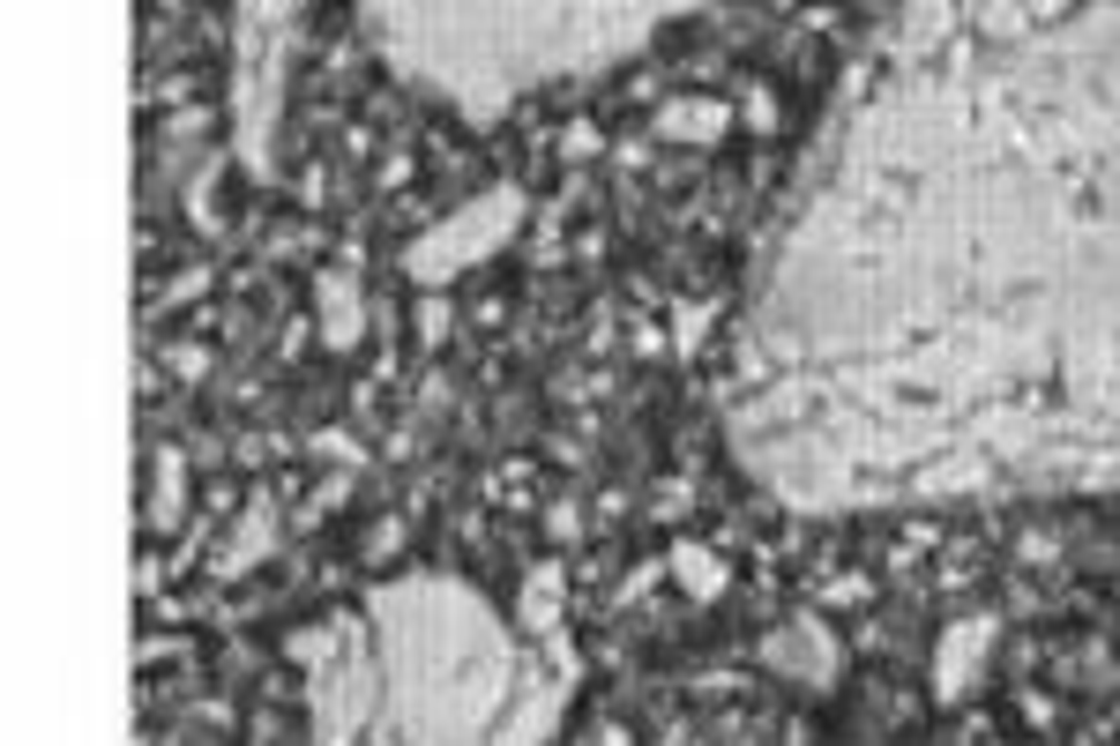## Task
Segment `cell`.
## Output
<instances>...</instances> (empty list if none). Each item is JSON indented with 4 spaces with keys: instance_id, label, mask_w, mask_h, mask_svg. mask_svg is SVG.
I'll return each instance as SVG.
<instances>
[{
    "instance_id": "cell-1",
    "label": "cell",
    "mask_w": 1120,
    "mask_h": 746,
    "mask_svg": "<svg viewBox=\"0 0 1120 746\" xmlns=\"http://www.w3.org/2000/svg\"><path fill=\"white\" fill-rule=\"evenodd\" d=\"M314 328H322L329 351H359L367 344V298H359V254L351 247L314 276Z\"/></svg>"
},
{
    "instance_id": "cell-2",
    "label": "cell",
    "mask_w": 1120,
    "mask_h": 746,
    "mask_svg": "<svg viewBox=\"0 0 1120 746\" xmlns=\"http://www.w3.org/2000/svg\"><path fill=\"white\" fill-rule=\"evenodd\" d=\"M1001 620H956L942 635V649H934V701H964L971 679H978V665H986V649H994Z\"/></svg>"
},
{
    "instance_id": "cell-3",
    "label": "cell",
    "mask_w": 1120,
    "mask_h": 746,
    "mask_svg": "<svg viewBox=\"0 0 1120 746\" xmlns=\"http://www.w3.org/2000/svg\"><path fill=\"white\" fill-rule=\"evenodd\" d=\"M762 665L799 671L807 687H829V679H837V635L815 627V620H799V635H770V642H762Z\"/></svg>"
},
{
    "instance_id": "cell-4",
    "label": "cell",
    "mask_w": 1120,
    "mask_h": 746,
    "mask_svg": "<svg viewBox=\"0 0 1120 746\" xmlns=\"http://www.w3.org/2000/svg\"><path fill=\"white\" fill-rule=\"evenodd\" d=\"M665 568H672V582H680L688 597H702V605L732 590V568H724V552H718V546H702V538H680V546L665 552Z\"/></svg>"
},
{
    "instance_id": "cell-5",
    "label": "cell",
    "mask_w": 1120,
    "mask_h": 746,
    "mask_svg": "<svg viewBox=\"0 0 1120 746\" xmlns=\"http://www.w3.org/2000/svg\"><path fill=\"white\" fill-rule=\"evenodd\" d=\"M724 127H732V112L718 98H680L658 112V143H718Z\"/></svg>"
},
{
    "instance_id": "cell-6",
    "label": "cell",
    "mask_w": 1120,
    "mask_h": 746,
    "mask_svg": "<svg viewBox=\"0 0 1120 746\" xmlns=\"http://www.w3.org/2000/svg\"><path fill=\"white\" fill-rule=\"evenodd\" d=\"M262 546H270V493H254L247 508H240V530H232V546L217 552V575L232 582V575H247L254 560H262Z\"/></svg>"
},
{
    "instance_id": "cell-7",
    "label": "cell",
    "mask_w": 1120,
    "mask_h": 746,
    "mask_svg": "<svg viewBox=\"0 0 1120 746\" xmlns=\"http://www.w3.org/2000/svg\"><path fill=\"white\" fill-rule=\"evenodd\" d=\"M179 516H187V455L165 448V455H157V478H149V530H173Z\"/></svg>"
},
{
    "instance_id": "cell-8",
    "label": "cell",
    "mask_w": 1120,
    "mask_h": 746,
    "mask_svg": "<svg viewBox=\"0 0 1120 746\" xmlns=\"http://www.w3.org/2000/svg\"><path fill=\"white\" fill-rule=\"evenodd\" d=\"M306 448H314V463H329V471H359V463H367V441H359L351 425H322Z\"/></svg>"
},
{
    "instance_id": "cell-9",
    "label": "cell",
    "mask_w": 1120,
    "mask_h": 746,
    "mask_svg": "<svg viewBox=\"0 0 1120 746\" xmlns=\"http://www.w3.org/2000/svg\"><path fill=\"white\" fill-rule=\"evenodd\" d=\"M591 157H605V127H597V120H568V127H561V165H591Z\"/></svg>"
},
{
    "instance_id": "cell-10",
    "label": "cell",
    "mask_w": 1120,
    "mask_h": 746,
    "mask_svg": "<svg viewBox=\"0 0 1120 746\" xmlns=\"http://www.w3.org/2000/svg\"><path fill=\"white\" fill-rule=\"evenodd\" d=\"M702 344H710V306H672V351L695 359Z\"/></svg>"
},
{
    "instance_id": "cell-11",
    "label": "cell",
    "mask_w": 1120,
    "mask_h": 746,
    "mask_svg": "<svg viewBox=\"0 0 1120 746\" xmlns=\"http://www.w3.org/2000/svg\"><path fill=\"white\" fill-rule=\"evenodd\" d=\"M553 605H561V575L538 568V575H530V590H523V612H530V627H553Z\"/></svg>"
},
{
    "instance_id": "cell-12",
    "label": "cell",
    "mask_w": 1120,
    "mask_h": 746,
    "mask_svg": "<svg viewBox=\"0 0 1120 746\" xmlns=\"http://www.w3.org/2000/svg\"><path fill=\"white\" fill-rule=\"evenodd\" d=\"M351 500V471H337V478H322L314 493H306V508H299V522H322V516H337Z\"/></svg>"
},
{
    "instance_id": "cell-13",
    "label": "cell",
    "mask_w": 1120,
    "mask_h": 746,
    "mask_svg": "<svg viewBox=\"0 0 1120 746\" xmlns=\"http://www.w3.org/2000/svg\"><path fill=\"white\" fill-rule=\"evenodd\" d=\"M448 328H456V306H448V298H419V344H426V351H441V344H448Z\"/></svg>"
},
{
    "instance_id": "cell-14",
    "label": "cell",
    "mask_w": 1120,
    "mask_h": 746,
    "mask_svg": "<svg viewBox=\"0 0 1120 746\" xmlns=\"http://www.w3.org/2000/svg\"><path fill=\"white\" fill-rule=\"evenodd\" d=\"M411 179H419V149H389V157H381V173H373V187H381V195H397V187H411Z\"/></svg>"
},
{
    "instance_id": "cell-15",
    "label": "cell",
    "mask_w": 1120,
    "mask_h": 746,
    "mask_svg": "<svg viewBox=\"0 0 1120 746\" xmlns=\"http://www.w3.org/2000/svg\"><path fill=\"white\" fill-rule=\"evenodd\" d=\"M397 546H403V516H381V522L367 530V560H389Z\"/></svg>"
},
{
    "instance_id": "cell-16",
    "label": "cell",
    "mask_w": 1120,
    "mask_h": 746,
    "mask_svg": "<svg viewBox=\"0 0 1120 746\" xmlns=\"http://www.w3.org/2000/svg\"><path fill=\"white\" fill-rule=\"evenodd\" d=\"M202 292H210V269H179L157 298H165V306H187V298H202Z\"/></svg>"
},
{
    "instance_id": "cell-17",
    "label": "cell",
    "mask_w": 1120,
    "mask_h": 746,
    "mask_svg": "<svg viewBox=\"0 0 1120 746\" xmlns=\"http://www.w3.org/2000/svg\"><path fill=\"white\" fill-rule=\"evenodd\" d=\"M867 575H837V582H821V605H867Z\"/></svg>"
},
{
    "instance_id": "cell-18",
    "label": "cell",
    "mask_w": 1120,
    "mask_h": 746,
    "mask_svg": "<svg viewBox=\"0 0 1120 746\" xmlns=\"http://www.w3.org/2000/svg\"><path fill=\"white\" fill-rule=\"evenodd\" d=\"M747 127H762V135H770V127H777V98H770V90H762V82L747 90Z\"/></svg>"
},
{
    "instance_id": "cell-19",
    "label": "cell",
    "mask_w": 1120,
    "mask_h": 746,
    "mask_svg": "<svg viewBox=\"0 0 1120 746\" xmlns=\"http://www.w3.org/2000/svg\"><path fill=\"white\" fill-rule=\"evenodd\" d=\"M688 500H695L688 485H658V508H650V516H658V522H680V516H688Z\"/></svg>"
},
{
    "instance_id": "cell-20",
    "label": "cell",
    "mask_w": 1120,
    "mask_h": 746,
    "mask_svg": "<svg viewBox=\"0 0 1120 746\" xmlns=\"http://www.w3.org/2000/svg\"><path fill=\"white\" fill-rule=\"evenodd\" d=\"M546 530L561 538V546H568L575 530H583V516H575V500H553V508H546Z\"/></svg>"
},
{
    "instance_id": "cell-21",
    "label": "cell",
    "mask_w": 1120,
    "mask_h": 746,
    "mask_svg": "<svg viewBox=\"0 0 1120 746\" xmlns=\"http://www.w3.org/2000/svg\"><path fill=\"white\" fill-rule=\"evenodd\" d=\"M173 373H179V381H202V373H210V351H202V344H179V351H173Z\"/></svg>"
},
{
    "instance_id": "cell-22",
    "label": "cell",
    "mask_w": 1120,
    "mask_h": 746,
    "mask_svg": "<svg viewBox=\"0 0 1120 746\" xmlns=\"http://www.w3.org/2000/svg\"><path fill=\"white\" fill-rule=\"evenodd\" d=\"M270 455H284L276 433H247V441H240V463H270Z\"/></svg>"
},
{
    "instance_id": "cell-23",
    "label": "cell",
    "mask_w": 1120,
    "mask_h": 746,
    "mask_svg": "<svg viewBox=\"0 0 1120 746\" xmlns=\"http://www.w3.org/2000/svg\"><path fill=\"white\" fill-rule=\"evenodd\" d=\"M658 568H665V560H643V568L627 575V582H621V605H635V597H643L650 582H658Z\"/></svg>"
},
{
    "instance_id": "cell-24",
    "label": "cell",
    "mask_w": 1120,
    "mask_h": 746,
    "mask_svg": "<svg viewBox=\"0 0 1120 746\" xmlns=\"http://www.w3.org/2000/svg\"><path fill=\"white\" fill-rule=\"evenodd\" d=\"M337 149H344V157H373V127H359V120H351L344 135H337Z\"/></svg>"
},
{
    "instance_id": "cell-25",
    "label": "cell",
    "mask_w": 1120,
    "mask_h": 746,
    "mask_svg": "<svg viewBox=\"0 0 1120 746\" xmlns=\"http://www.w3.org/2000/svg\"><path fill=\"white\" fill-rule=\"evenodd\" d=\"M672 344V336H665V328H658V322H635V351H643V359H658V351H665Z\"/></svg>"
},
{
    "instance_id": "cell-26",
    "label": "cell",
    "mask_w": 1120,
    "mask_h": 746,
    "mask_svg": "<svg viewBox=\"0 0 1120 746\" xmlns=\"http://www.w3.org/2000/svg\"><path fill=\"white\" fill-rule=\"evenodd\" d=\"M695 687H702V695H740V671H702Z\"/></svg>"
},
{
    "instance_id": "cell-27",
    "label": "cell",
    "mask_w": 1120,
    "mask_h": 746,
    "mask_svg": "<svg viewBox=\"0 0 1120 746\" xmlns=\"http://www.w3.org/2000/svg\"><path fill=\"white\" fill-rule=\"evenodd\" d=\"M613 149H621V165H650V135H621Z\"/></svg>"
},
{
    "instance_id": "cell-28",
    "label": "cell",
    "mask_w": 1120,
    "mask_h": 746,
    "mask_svg": "<svg viewBox=\"0 0 1120 746\" xmlns=\"http://www.w3.org/2000/svg\"><path fill=\"white\" fill-rule=\"evenodd\" d=\"M195 717H202V724H224V732H232V701H195Z\"/></svg>"
},
{
    "instance_id": "cell-29",
    "label": "cell",
    "mask_w": 1120,
    "mask_h": 746,
    "mask_svg": "<svg viewBox=\"0 0 1120 746\" xmlns=\"http://www.w3.org/2000/svg\"><path fill=\"white\" fill-rule=\"evenodd\" d=\"M270 254H306V232H270Z\"/></svg>"
},
{
    "instance_id": "cell-30",
    "label": "cell",
    "mask_w": 1120,
    "mask_h": 746,
    "mask_svg": "<svg viewBox=\"0 0 1120 746\" xmlns=\"http://www.w3.org/2000/svg\"><path fill=\"white\" fill-rule=\"evenodd\" d=\"M1016 709H1023V717H1031V724H1053V701H1045V695H1023Z\"/></svg>"
},
{
    "instance_id": "cell-31",
    "label": "cell",
    "mask_w": 1120,
    "mask_h": 746,
    "mask_svg": "<svg viewBox=\"0 0 1120 746\" xmlns=\"http://www.w3.org/2000/svg\"><path fill=\"white\" fill-rule=\"evenodd\" d=\"M785 746H807V732H799V724H792V732H785Z\"/></svg>"
}]
</instances>
